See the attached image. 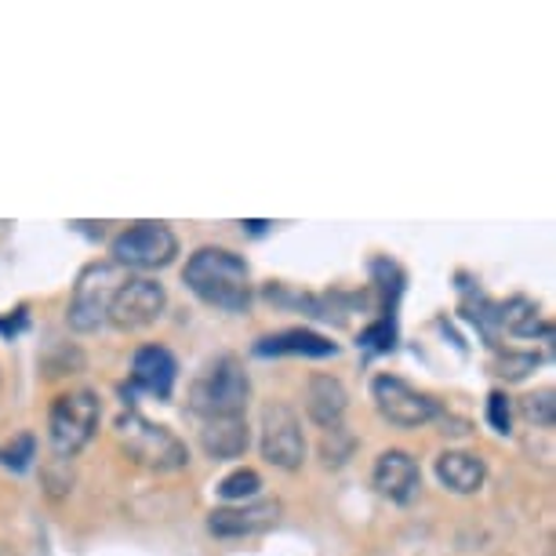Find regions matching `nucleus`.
<instances>
[{
  "label": "nucleus",
  "instance_id": "a211bd4d",
  "mask_svg": "<svg viewBox=\"0 0 556 556\" xmlns=\"http://www.w3.org/2000/svg\"><path fill=\"white\" fill-rule=\"evenodd\" d=\"M34 458H37L34 433H18L15 440H8V444L0 447V466L12 469V473H26V469L34 466Z\"/></svg>",
  "mask_w": 556,
  "mask_h": 556
},
{
  "label": "nucleus",
  "instance_id": "f3484780",
  "mask_svg": "<svg viewBox=\"0 0 556 556\" xmlns=\"http://www.w3.org/2000/svg\"><path fill=\"white\" fill-rule=\"evenodd\" d=\"M498 328H506L517 339H534V334H549V324H545L539 302L531 299H509L506 306H498Z\"/></svg>",
  "mask_w": 556,
  "mask_h": 556
},
{
  "label": "nucleus",
  "instance_id": "412c9836",
  "mask_svg": "<svg viewBox=\"0 0 556 556\" xmlns=\"http://www.w3.org/2000/svg\"><path fill=\"white\" fill-rule=\"evenodd\" d=\"M542 364V356L539 353H506V356H498V375L506 382H520V379H528V375L534 371V367Z\"/></svg>",
  "mask_w": 556,
  "mask_h": 556
},
{
  "label": "nucleus",
  "instance_id": "f8f14e48",
  "mask_svg": "<svg viewBox=\"0 0 556 556\" xmlns=\"http://www.w3.org/2000/svg\"><path fill=\"white\" fill-rule=\"evenodd\" d=\"M345 412H350V390L342 386V379H334V375H309L306 382V415L313 426L320 429H334L342 426Z\"/></svg>",
  "mask_w": 556,
  "mask_h": 556
},
{
  "label": "nucleus",
  "instance_id": "6e6552de",
  "mask_svg": "<svg viewBox=\"0 0 556 556\" xmlns=\"http://www.w3.org/2000/svg\"><path fill=\"white\" fill-rule=\"evenodd\" d=\"M371 401L386 422L396 429H422L433 422V418H440V404L433 396L415 390V386L404 382L401 375H375Z\"/></svg>",
  "mask_w": 556,
  "mask_h": 556
},
{
  "label": "nucleus",
  "instance_id": "39448f33",
  "mask_svg": "<svg viewBox=\"0 0 556 556\" xmlns=\"http://www.w3.org/2000/svg\"><path fill=\"white\" fill-rule=\"evenodd\" d=\"M124 288V269L113 262H96L77 277L70 299V328L73 331H99L106 324L110 302Z\"/></svg>",
  "mask_w": 556,
  "mask_h": 556
},
{
  "label": "nucleus",
  "instance_id": "0eeeda50",
  "mask_svg": "<svg viewBox=\"0 0 556 556\" xmlns=\"http://www.w3.org/2000/svg\"><path fill=\"white\" fill-rule=\"evenodd\" d=\"M110 255L121 269H164L178 255V237L164 223H135L113 240Z\"/></svg>",
  "mask_w": 556,
  "mask_h": 556
},
{
  "label": "nucleus",
  "instance_id": "f257e3e1",
  "mask_svg": "<svg viewBox=\"0 0 556 556\" xmlns=\"http://www.w3.org/2000/svg\"><path fill=\"white\" fill-rule=\"evenodd\" d=\"M182 280L204 306H215L223 313H248L251 299H255L248 262L229 248L193 251L190 262H186Z\"/></svg>",
  "mask_w": 556,
  "mask_h": 556
},
{
  "label": "nucleus",
  "instance_id": "1a4fd4ad",
  "mask_svg": "<svg viewBox=\"0 0 556 556\" xmlns=\"http://www.w3.org/2000/svg\"><path fill=\"white\" fill-rule=\"evenodd\" d=\"M164 306H167V291L161 280L135 277L124 280V288L113 295L106 320L117 331H146L164 317Z\"/></svg>",
  "mask_w": 556,
  "mask_h": 556
},
{
  "label": "nucleus",
  "instance_id": "4be33fe9",
  "mask_svg": "<svg viewBox=\"0 0 556 556\" xmlns=\"http://www.w3.org/2000/svg\"><path fill=\"white\" fill-rule=\"evenodd\" d=\"M488 422L495 433H509L513 429V407H509V396L502 390H495L488 396Z\"/></svg>",
  "mask_w": 556,
  "mask_h": 556
},
{
  "label": "nucleus",
  "instance_id": "ddd939ff",
  "mask_svg": "<svg viewBox=\"0 0 556 556\" xmlns=\"http://www.w3.org/2000/svg\"><path fill=\"white\" fill-rule=\"evenodd\" d=\"M201 447L212 462H229L248 455L251 447V426L244 415L229 418H204L201 422Z\"/></svg>",
  "mask_w": 556,
  "mask_h": 556
},
{
  "label": "nucleus",
  "instance_id": "aec40b11",
  "mask_svg": "<svg viewBox=\"0 0 556 556\" xmlns=\"http://www.w3.org/2000/svg\"><path fill=\"white\" fill-rule=\"evenodd\" d=\"M258 488H262V477L255 473V469H237V473H229L223 484H218V495L240 506V502L258 498Z\"/></svg>",
  "mask_w": 556,
  "mask_h": 556
},
{
  "label": "nucleus",
  "instance_id": "9d476101",
  "mask_svg": "<svg viewBox=\"0 0 556 556\" xmlns=\"http://www.w3.org/2000/svg\"><path fill=\"white\" fill-rule=\"evenodd\" d=\"M371 488L379 491L386 502L393 506H412L422 491V469L412 451H401V447H390L375 458L371 466Z\"/></svg>",
  "mask_w": 556,
  "mask_h": 556
},
{
  "label": "nucleus",
  "instance_id": "7ed1b4c3",
  "mask_svg": "<svg viewBox=\"0 0 556 556\" xmlns=\"http://www.w3.org/2000/svg\"><path fill=\"white\" fill-rule=\"evenodd\" d=\"M117 444L135 466L153 469V473H178V469L190 466V447H186L167 426H156L139 412L121 415Z\"/></svg>",
  "mask_w": 556,
  "mask_h": 556
},
{
  "label": "nucleus",
  "instance_id": "f03ea898",
  "mask_svg": "<svg viewBox=\"0 0 556 556\" xmlns=\"http://www.w3.org/2000/svg\"><path fill=\"white\" fill-rule=\"evenodd\" d=\"M251 401V379L240 356L223 353L201 367L190 386V412L201 418H229L244 415Z\"/></svg>",
  "mask_w": 556,
  "mask_h": 556
},
{
  "label": "nucleus",
  "instance_id": "20e7f679",
  "mask_svg": "<svg viewBox=\"0 0 556 556\" xmlns=\"http://www.w3.org/2000/svg\"><path fill=\"white\" fill-rule=\"evenodd\" d=\"M99 422H102L99 393H91V390L59 393L48 412V440H51V447H55V455L59 458L80 455V451L96 440Z\"/></svg>",
  "mask_w": 556,
  "mask_h": 556
},
{
  "label": "nucleus",
  "instance_id": "9b49d317",
  "mask_svg": "<svg viewBox=\"0 0 556 556\" xmlns=\"http://www.w3.org/2000/svg\"><path fill=\"white\" fill-rule=\"evenodd\" d=\"M280 498H251L240 502V506H223L207 513V531L215 539H251V534L269 531L273 523L280 520Z\"/></svg>",
  "mask_w": 556,
  "mask_h": 556
},
{
  "label": "nucleus",
  "instance_id": "dca6fc26",
  "mask_svg": "<svg viewBox=\"0 0 556 556\" xmlns=\"http://www.w3.org/2000/svg\"><path fill=\"white\" fill-rule=\"evenodd\" d=\"M255 353L258 356H334L339 353V345H334L331 339H324V334H317V331L291 328V331L258 339Z\"/></svg>",
  "mask_w": 556,
  "mask_h": 556
},
{
  "label": "nucleus",
  "instance_id": "4468645a",
  "mask_svg": "<svg viewBox=\"0 0 556 556\" xmlns=\"http://www.w3.org/2000/svg\"><path fill=\"white\" fill-rule=\"evenodd\" d=\"M131 379L139 390L167 401L175 390V379H178V361L172 356V350H164V345H142L131 361Z\"/></svg>",
  "mask_w": 556,
  "mask_h": 556
},
{
  "label": "nucleus",
  "instance_id": "423d86ee",
  "mask_svg": "<svg viewBox=\"0 0 556 556\" xmlns=\"http://www.w3.org/2000/svg\"><path fill=\"white\" fill-rule=\"evenodd\" d=\"M258 447L262 458L269 466L295 473L306 466V433H302V418L295 415V407L285 401H273L262 407V422H258Z\"/></svg>",
  "mask_w": 556,
  "mask_h": 556
},
{
  "label": "nucleus",
  "instance_id": "2eb2a0df",
  "mask_svg": "<svg viewBox=\"0 0 556 556\" xmlns=\"http://www.w3.org/2000/svg\"><path fill=\"white\" fill-rule=\"evenodd\" d=\"M437 480L451 495H477L488 480V466L473 451H444L437 458Z\"/></svg>",
  "mask_w": 556,
  "mask_h": 556
},
{
  "label": "nucleus",
  "instance_id": "6ab92c4d",
  "mask_svg": "<svg viewBox=\"0 0 556 556\" xmlns=\"http://www.w3.org/2000/svg\"><path fill=\"white\" fill-rule=\"evenodd\" d=\"M520 415L528 418L531 426L553 429L556 426V396H553V390H539V393L523 396V401H520Z\"/></svg>",
  "mask_w": 556,
  "mask_h": 556
}]
</instances>
